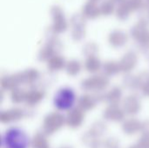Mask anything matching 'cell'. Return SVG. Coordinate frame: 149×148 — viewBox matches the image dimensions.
I'll use <instances>...</instances> for the list:
<instances>
[{
	"instance_id": "obj_1",
	"label": "cell",
	"mask_w": 149,
	"mask_h": 148,
	"mask_svg": "<svg viewBox=\"0 0 149 148\" xmlns=\"http://www.w3.org/2000/svg\"><path fill=\"white\" fill-rule=\"evenodd\" d=\"M5 143L10 148H26L28 140L23 132L12 129L6 133Z\"/></svg>"
},
{
	"instance_id": "obj_2",
	"label": "cell",
	"mask_w": 149,
	"mask_h": 148,
	"mask_svg": "<svg viewBox=\"0 0 149 148\" xmlns=\"http://www.w3.org/2000/svg\"><path fill=\"white\" fill-rule=\"evenodd\" d=\"M72 104V96H69V95H63V97L58 99L57 101L58 106L62 109L70 107Z\"/></svg>"
}]
</instances>
